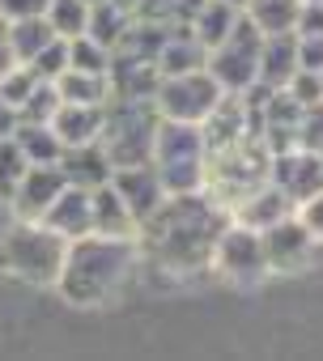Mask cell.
<instances>
[{
    "instance_id": "obj_1",
    "label": "cell",
    "mask_w": 323,
    "mask_h": 361,
    "mask_svg": "<svg viewBox=\"0 0 323 361\" xmlns=\"http://www.w3.org/2000/svg\"><path fill=\"white\" fill-rule=\"evenodd\" d=\"M226 221H230V209L209 188L175 192L140 221V234H136L140 259H149L166 276L209 272L213 243L226 230Z\"/></svg>"
},
{
    "instance_id": "obj_2",
    "label": "cell",
    "mask_w": 323,
    "mask_h": 361,
    "mask_svg": "<svg viewBox=\"0 0 323 361\" xmlns=\"http://www.w3.org/2000/svg\"><path fill=\"white\" fill-rule=\"evenodd\" d=\"M136 272H140L136 238L81 234L64 251V268H60L56 293L68 306H77V310H102L132 285Z\"/></svg>"
},
{
    "instance_id": "obj_3",
    "label": "cell",
    "mask_w": 323,
    "mask_h": 361,
    "mask_svg": "<svg viewBox=\"0 0 323 361\" xmlns=\"http://www.w3.org/2000/svg\"><path fill=\"white\" fill-rule=\"evenodd\" d=\"M68 238L47 230L43 221H18L0 234V272L9 281L35 285V289H56L60 268H64Z\"/></svg>"
},
{
    "instance_id": "obj_4",
    "label": "cell",
    "mask_w": 323,
    "mask_h": 361,
    "mask_svg": "<svg viewBox=\"0 0 323 361\" xmlns=\"http://www.w3.org/2000/svg\"><path fill=\"white\" fill-rule=\"evenodd\" d=\"M157 106L153 98H111L102 115V149L111 166H140L153 157V136H157Z\"/></svg>"
},
{
    "instance_id": "obj_5",
    "label": "cell",
    "mask_w": 323,
    "mask_h": 361,
    "mask_svg": "<svg viewBox=\"0 0 323 361\" xmlns=\"http://www.w3.org/2000/svg\"><path fill=\"white\" fill-rule=\"evenodd\" d=\"M149 161H153V170L162 178V188H166V196L205 188V136H200V123L162 119Z\"/></svg>"
},
{
    "instance_id": "obj_6",
    "label": "cell",
    "mask_w": 323,
    "mask_h": 361,
    "mask_svg": "<svg viewBox=\"0 0 323 361\" xmlns=\"http://www.w3.org/2000/svg\"><path fill=\"white\" fill-rule=\"evenodd\" d=\"M268 170H272V153L264 149V140L243 136L238 145H230V149H221L205 161V188L226 209H234L238 200H247L255 188L268 183Z\"/></svg>"
},
{
    "instance_id": "obj_7",
    "label": "cell",
    "mask_w": 323,
    "mask_h": 361,
    "mask_svg": "<svg viewBox=\"0 0 323 361\" xmlns=\"http://www.w3.org/2000/svg\"><path fill=\"white\" fill-rule=\"evenodd\" d=\"M209 272H217L221 281L243 285V289H251V285H260L264 276H272V272H268V255H264L260 230H251V226H243V221L230 217L226 230H221L217 243H213Z\"/></svg>"
},
{
    "instance_id": "obj_8",
    "label": "cell",
    "mask_w": 323,
    "mask_h": 361,
    "mask_svg": "<svg viewBox=\"0 0 323 361\" xmlns=\"http://www.w3.org/2000/svg\"><path fill=\"white\" fill-rule=\"evenodd\" d=\"M260 43H264V35L247 22V13L234 22V30L217 43V47H209V60H205V68L213 73V81L226 90V94H243L255 77H260Z\"/></svg>"
},
{
    "instance_id": "obj_9",
    "label": "cell",
    "mask_w": 323,
    "mask_h": 361,
    "mask_svg": "<svg viewBox=\"0 0 323 361\" xmlns=\"http://www.w3.org/2000/svg\"><path fill=\"white\" fill-rule=\"evenodd\" d=\"M221 85L213 81L209 68H192V73H175L162 77L153 90V106L162 119H179V123H205V115L221 102Z\"/></svg>"
},
{
    "instance_id": "obj_10",
    "label": "cell",
    "mask_w": 323,
    "mask_h": 361,
    "mask_svg": "<svg viewBox=\"0 0 323 361\" xmlns=\"http://www.w3.org/2000/svg\"><path fill=\"white\" fill-rule=\"evenodd\" d=\"M264 238V255H268V272H281V276H293V272H306L319 255V243L310 238V230L289 213L281 217L276 226L260 230Z\"/></svg>"
},
{
    "instance_id": "obj_11",
    "label": "cell",
    "mask_w": 323,
    "mask_h": 361,
    "mask_svg": "<svg viewBox=\"0 0 323 361\" xmlns=\"http://www.w3.org/2000/svg\"><path fill=\"white\" fill-rule=\"evenodd\" d=\"M268 183L298 209L302 200H310L315 192H323V157L315 149H285V153H272V170H268Z\"/></svg>"
},
{
    "instance_id": "obj_12",
    "label": "cell",
    "mask_w": 323,
    "mask_h": 361,
    "mask_svg": "<svg viewBox=\"0 0 323 361\" xmlns=\"http://www.w3.org/2000/svg\"><path fill=\"white\" fill-rule=\"evenodd\" d=\"M64 188H68V178H64L60 161H35V166H26L22 183H18V192L9 200V209H13L18 221H43V213L51 209V200Z\"/></svg>"
},
{
    "instance_id": "obj_13",
    "label": "cell",
    "mask_w": 323,
    "mask_h": 361,
    "mask_svg": "<svg viewBox=\"0 0 323 361\" xmlns=\"http://www.w3.org/2000/svg\"><path fill=\"white\" fill-rule=\"evenodd\" d=\"M111 188L119 192V200L132 209L136 221H145L162 200H166V188L153 170V161H140V166H115L111 170Z\"/></svg>"
},
{
    "instance_id": "obj_14",
    "label": "cell",
    "mask_w": 323,
    "mask_h": 361,
    "mask_svg": "<svg viewBox=\"0 0 323 361\" xmlns=\"http://www.w3.org/2000/svg\"><path fill=\"white\" fill-rule=\"evenodd\" d=\"M60 170H64V178H68L73 188L94 192V188L111 183V170H115V166H111L102 140H90V145H64V153H60Z\"/></svg>"
},
{
    "instance_id": "obj_15",
    "label": "cell",
    "mask_w": 323,
    "mask_h": 361,
    "mask_svg": "<svg viewBox=\"0 0 323 361\" xmlns=\"http://www.w3.org/2000/svg\"><path fill=\"white\" fill-rule=\"evenodd\" d=\"M90 234H106V238H136L140 221L132 217V209L119 200V192L111 183L90 192Z\"/></svg>"
},
{
    "instance_id": "obj_16",
    "label": "cell",
    "mask_w": 323,
    "mask_h": 361,
    "mask_svg": "<svg viewBox=\"0 0 323 361\" xmlns=\"http://www.w3.org/2000/svg\"><path fill=\"white\" fill-rule=\"evenodd\" d=\"M205 60H209V51H205V43L192 35V26H171L166 30V39H162V47H157V73L162 77H175V73H192V68H205Z\"/></svg>"
},
{
    "instance_id": "obj_17",
    "label": "cell",
    "mask_w": 323,
    "mask_h": 361,
    "mask_svg": "<svg viewBox=\"0 0 323 361\" xmlns=\"http://www.w3.org/2000/svg\"><path fill=\"white\" fill-rule=\"evenodd\" d=\"M43 226L47 230H56L60 238H81V234H90V192L85 188H64L56 200H51V209L43 213Z\"/></svg>"
},
{
    "instance_id": "obj_18",
    "label": "cell",
    "mask_w": 323,
    "mask_h": 361,
    "mask_svg": "<svg viewBox=\"0 0 323 361\" xmlns=\"http://www.w3.org/2000/svg\"><path fill=\"white\" fill-rule=\"evenodd\" d=\"M293 73H298V35L293 30L264 35V43H260V77L255 81L281 90V85H289Z\"/></svg>"
},
{
    "instance_id": "obj_19",
    "label": "cell",
    "mask_w": 323,
    "mask_h": 361,
    "mask_svg": "<svg viewBox=\"0 0 323 361\" xmlns=\"http://www.w3.org/2000/svg\"><path fill=\"white\" fill-rule=\"evenodd\" d=\"M102 115L106 106H90V102H60L51 115V128L60 136V145H90L102 136Z\"/></svg>"
},
{
    "instance_id": "obj_20",
    "label": "cell",
    "mask_w": 323,
    "mask_h": 361,
    "mask_svg": "<svg viewBox=\"0 0 323 361\" xmlns=\"http://www.w3.org/2000/svg\"><path fill=\"white\" fill-rule=\"evenodd\" d=\"M106 81H111V98H153L162 73H157L153 60H119V56H111Z\"/></svg>"
},
{
    "instance_id": "obj_21",
    "label": "cell",
    "mask_w": 323,
    "mask_h": 361,
    "mask_svg": "<svg viewBox=\"0 0 323 361\" xmlns=\"http://www.w3.org/2000/svg\"><path fill=\"white\" fill-rule=\"evenodd\" d=\"M293 213V204L272 188V183H264V188H255L247 200H238L234 209H230V217L234 221H243V226H251V230H268V226H276L281 217H289Z\"/></svg>"
},
{
    "instance_id": "obj_22",
    "label": "cell",
    "mask_w": 323,
    "mask_h": 361,
    "mask_svg": "<svg viewBox=\"0 0 323 361\" xmlns=\"http://www.w3.org/2000/svg\"><path fill=\"white\" fill-rule=\"evenodd\" d=\"M9 136L18 140V149L26 153V161H30V166H35V161H60V153H64V145H60V136H56V128H51V123L18 119Z\"/></svg>"
},
{
    "instance_id": "obj_23",
    "label": "cell",
    "mask_w": 323,
    "mask_h": 361,
    "mask_svg": "<svg viewBox=\"0 0 323 361\" xmlns=\"http://www.w3.org/2000/svg\"><path fill=\"white\" fill-rule=\"evenodd\" d=\"M298 9H302V0H247V5H243L247 22L260 35H285V30H293Z\"/></svg>"
},
{
    "instance_id": "obj_24",
    "label": "cell",
    "mask_w": 323,
    "mask_h": 361,
    "mask_svg": "<svg viewBox=\"0 0 323 361\" xmlns=\"http://www.w3.org/2000/svg\"><path fill=\"white\" fill-rule=\"evenodd\" d=\"M56 90H60V102H90V106H106L111 102V81L102 73H77V68H64L56 77Z\"/></svg>"
},
{
    "instance_id": "obj_25",
    "label": "cell",
    "mask_w": 323,
    "mask_h": 361,
    "mask_svg": "<svg viewBox=\"0 0 323 361\" xmlns=\"http://www.w3.org/2000/svg\"><path fill=\"white\" fill-rule=\"evenodd\" d=\"M243 18V9H234V5H226V0H205V9L188 22L192 26V35L205 43V51L209 47H217L230 30H234V22Z\"/></svg>"
},
{
    "instance_id": "obj_26",
    "label": "cell",
    "mask_w": 323,
    "mask_h": 361,
    "mask_svg": "<svg viewBox=\"0 0 323 361\" xmlns=\"http://www.w3.org/2000/svg\"><path fill=\"white\" fill-rule=\"evenodd\" d=\"M51 39H60V35L47 26V18H22V22H9V47H13V56H18L22 64H30Z\"/></svg>"
},
{
    "instance_id": "obj_27",
    "label": "cell",
    "mask_w": 323,
    "mask_h": 361,
    "mask_svg": "<svg viewBox=\"0 0 323 361\" xmlns=\"http://www.w3.org/2000/svg\"><path fill=\"white\" fill-rule=\"evenodd\" d=\"M132 18L123 13V9H115L111 0H98V5H90V22H85V35L90 39H98L102 47H115V39L123 35V26H128Z\"/></svg>"
},
{
    "instance_id": "obj_28",
    "label": "cell",
    "mask_w": 323,
    "mask_h": 361,
    "mask_svg": "<svg viewBox=\"0 0 323 361\" xmlns=\"http://www.w3.org/2000/svg\"><path fill=\"white\" fill-rule=\"evenodd\" d=\"M43 18H47V26H51L60 39H77V35H85L90 5H85V0H51Z\"/></svg>"
},
{
    "instance_id": "obj_29",
    "label": "cell",
    "mask_w": 323,
    "mask_h": 361,
    "mask_svg": "<svg viewBox=\"0 0 323 361\" xmlns=\"http://www.w3.org/2000/svg\"><path fill=\"white\" fill-rule=\"evenodd\" d=\"M26 166H30V161H26V153L18 149V140H13V136H0V204L13 200L22 174H26Z\"/></svg>"
},
{
    "instance_id": "obj_30",
    "label": "cell",
    "mask_w": 323,
    "mask_h": 361,
    "mask_svg": "<svg viewBox=\"0 0 323 361\" xmlns=\"http://www.w3.org/2000/svg\"><path fill=\"white\" fill-rule=\"evenodd\" d=\"M68 68H77V73H102V77H106V68H111V47H102V43L90 39V35L68 39Z\"/></svg>"
},
{
    "instance_id": "obj_31",
    "label": "cell",
    "mask_w": 323,
    "mask_h": 361,
    "mask_svg": "<svg viewBox=\"0 0 323 361\" xmlns=\"http://www.w3.org/2000/svg\"><path fill=\"white\" fill-rule=\"evenodd\" d=\"M56 106H60V90H56V81H39V85L30 90V98L18 106V119H30V123H51Z\"/></svg>"
},
{
    "instance_id": "obj_32",
    "label": "cell",
    "mask_w": 323,
    "mask_h": 361,
    "mask_svg": "<svg viewBox=\"0 0 323 361\" xmlns=\"http://www.w3.org/2000/svg\"><path fill=\"white\" fill-rule=\"evenodd\" d=\"M30 68H35V77H43V81H56L64 68H68V39H51L35 60H30Z\"/></svg>"
},
{
    "instance_id": "obj_33",
    "label": "cell",
    "mask_w": 323,
    "mask_h": 361,
    "mask_svg": "<svg viewBox=\"0 0 323 361\" xmlns=\"http://www.w3.org/2000/svg\"><path fill=\"white\" fill-rule=\"evenodd\" d=\"M39 81H43V77H35V68H30V64H18V68L5 77V81H0V98H5V102L18 111V106L30 98V90H35Z\"/></svg>"
},
{
    "instance_id": "obj_34",
    "label": "cell",
    "mask_w": 323,
    "mask_h": 361,
    "mask_svg": "<svg viewBox=\"0 0 323 361\" xmlns=\"http://www.w3.org/2000/svg\"><path fill=\"white\" fill-rule=\"evenodd\" d=\"M298 145L302 149H323V98L306 102L302 106V119H298Z\"/></svg>"
},
{
    "instance_id": "obj_35",
    "label": "cell",
    "mask_w": 323,
    "mask_h": 361,
    "mask_svg": "<svg viewBox=\"0 0 323 361\" xmlns=\"http://www.w3.org/2000/svg\"><path fill=\"white\" fill-rule=\"evenodd\" d=\"M293 217H298V221L310 230V238L323 247V192H315L310 200H302V204L293 209Z\"/></svg>"
},
{
    "instance_id": "obj_36",
    "label": "cell",
    "mask_w": 323,
    "mask_h": 361,
    "mask_svg": "<svg viewBox=\"0 0 323 361\" xmlns=\"http://www.w3.org/2000/svg\"><path fill=\"white\" fill-rule=\"evenodd\" d=\"M136 18L157 22V26H179V0H140Z\"/></svg>"
},
{
    "instance_id": "obj_37",
    "label": "cell",
    "mask_w": 323,
    "mask_h": 361,
    "mask_svg": "<svg viewBox=\"0 0 323 361\" xmlns=\"http://www.w3.org/2000/svg\"><path fill=\"white\" fill-rule=\"evenodd\" d=\"M285 90H289V94H293V98L306 106V102L323 98V77H319V73H306V68H298V73L289 77V85H285Z\"/></svg>"
},
{
    "instance_id": "obj_38",
    "label": "cell",
    "mask_w": 323,
    "mask_h": 361,
    "mask_svg": "<svg viewBox=\"0 0 323 361\" xmlns=\"http://www.w3.org/2000/svg\"><path fill=\"white\" fill-rule=\"evenodd\" d=\"M298 68L323 73V35H298Z\"/></svg>"
},
{
    "instance_id": "obj_39",
    "label": "cell",
    "mask_w": 323,
    "mask_h": 361,
    "mask_svg": "<svg viewBox=\"0 0 323 361\" xmlns=\"http://www.w3.org/2000/svg\"><path fill=\"white\" fill-rule=\"evenodd\" d=\"M51 0H0V13L9 22H22V18H43Z\"/></svg>"
},
{
    "instance_id": "obj_40",
    "label": "cell",
    "mask_w": 323,
    "mask_h": 361,
    "mask_svg": "<svg viewBox=\"0 0 323 361\" xmlns=\"http://www.w3.org/2000/svg\"><path fill=\"white\" fill-rule=\"evenodd\" d=\"M293 35H323V5H315V0H302L298 22H293Z\"/></svg>"
},
{
    "instance_id": "obj_41",
    "label": "cell",
    "mask_w": 323,
    "mask_h": 361,
    "mask_svg": "<svg viewBox=\"0 0 323 361\" xmlns=\"http://www.w3.org/2000/svg\"><path fill=\"white\" fill-rule=\"evenodd\" d=\"M18 64H22V60L13 56V47H9V39H5V43H0V81H5V77L18 68Z\"/></svg>"
},
{
    "instance_id": "obj_42",
    "label": "cell",
    "mask_w": 323,
    "mask_h": 361,
    "mask_svg": "<svg viewBox=\"0 0 323 361\" xmlns=\"http://www.w3.org/2000/svg\"><path fill=\"white\" fill-rule=\"evenodd\" d=\"M13 123H18V111H13L5 98H0V136H9V132H13Z\"/></svg>"
},
{
    "instance_id": "obj_43",
    "label": "cell",
    "mask_w": 323,
    "mask_h": 361,
    "mask_svg": "<svg viewBox=\"0 0 323 361\" xmlns=\"http://www.w3.org/2000/svg\"><path fill=\"white\" fill-rule=\"evenodd\" d=\"M200 9H205V0H179V26H188Z\"/></svg>"
},
{
    "instance_id": "obj_44",
    "label": "cell",
    "mask_w": 323,
    "mask_h": 361,
    "mask_svg": "<svg viewBox=\"0 0 323 361\" xmlns=\"http://www.w3.org/2000/svg\"><path fill=\"white\" fill-rule=\"evenodd\" d=\"M111 5H115V9H123L128 18H136V9H140V0H111Z\"/></svg>"
},
{
    "instance_id": "obj_45",
    "label": "cell",
    "mask_w": 323,
    "mask_h": 361,
    "mask_svg": "<svg viewBox=\"0 0 323 361\" xmlns=\"http://www.w3.org/2000/svg\"><path fill=\"white\" fill-rule=\"evenodd\" d=\"M5 39H9V18L0 13V43H5Z\"/></svg>"
},
{
    "instance_id": "obj_46",
    "label": "cell",
    "mask_w": 323,
    "mask_h": 361,
    "mask_svg": "<svg viewBox=\"0 0 323 361\" xmlns=\"http://www.w3.org/2000/svg\"><path fill=\"white\" fill-rule=\"evenodd\" d=\"M226 5H234V9H243V5H247V0H226Z\"/></svg>"
},
{
    "instance_id": "obj_47",
    "label": "cell",
    "mask_w": 323,
    "mask_h": 361,
    "mask_svg": "<svg viewBox=\"0 0 323 361\" xmlns=\"http://www.w3.org/2000/svg\"><path fill=\"white\" fill-rule=\"evenodd\" d=\"M85 5H98V0H85Z\"/></svg>"
},
{
    "instance_id": "obj_48",
    "label": "cell",
    "mask_w": 323,
    "mask_h": 361,
    "mask_svg": "<svg viewBox=\"0 0 323 361\" xmlns=\"http://www.w3.org/2000/svg\"><path fill=\"white\" fill-rule=\"evenodd\" d=\"M315 5H323V0H315Z\"/></svg>"
},
{
    "instance_id": "obj_49",
    "label": "cell",
    "mask_w": 323,
    "mask_h": 361,
    "mask_svg": "<svg viewBox=\"0 0 323 361\" xmlns=\"http://www.w3.org/2000/svg\"><path fill=\"white\" fill-rule=\"evenodd\" d=\"M319 157H323V149H319Z\"/></svg>"
}]
</instances>
